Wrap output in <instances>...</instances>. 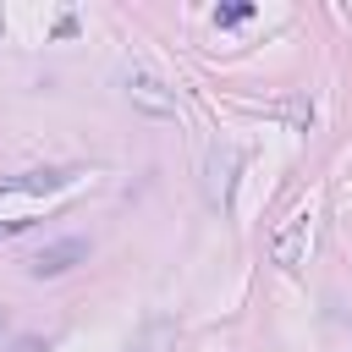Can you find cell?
<instances>
[{
    "label": "cell",
    "instance_id": "1",
    "mask_svg": "<svg viewBox=\"0 0 352 352\" xmlns=\"http://www.w3.org/2000/svg\"><path fill=\"white\" fill-rule=\"evenodd\" d=\"M82 258H88V236H60V242H50V248H38V253L28 258V275H33V280H50V275L77 270Z\"/></svg>",
    "mask_w": 352,
    "mask_h": 352
},
{
    "label": "cell",
    "instance_id": "2",
    "mask_svg": "<svg viewBox=\"0 0 352 352\" xmlns=\"http://www.w3.org/2000/svg\"><path fill=\"white\" fill-rule=\"evenodd\" d=\"M308 242H314V226H308V209H297L280 231H275V242H270V258L280 264V270H297L302 264V253H308Z\"/></svg>",
    "mask_w": 352,
    "mask_h": 352
},
{
    "label": "cell",
    "instance_id": "3",
    "mask_svg": "<svg viewBox=\"0 0 352 352\" xmlns=\"http://www.w3.org/2000/svg\"><path fill=\"white\" fill-rule=\"evenodd\" d=\"M126 99H132L143 116H160V121L176 116V94H170L160 77H148V72H132V77H126Z\"/></svg>",
    "mask_w": 352,
    "mask_h": 352
},
{
    "label": "cell",
    "instance_id": "4",
    "mask_svg": "<svg viewBox=\"0 0 352 352\" xmlns=\"http://www.w3.org/2000/svg\"><path fill=\"white\" fill-rule=\"evenodd\" d=\"M66 182H72V170L50 165V170H22V176H0V192H55V187H66Z\"/></svg>",
    "mask_w": 352,
    "mask_h": 352
},
{
    "label": "cell",
    "instance_id": "5",
    "mask_svg": "<svg viewBox=\"0 0 352 352\" xmlns=\"http://www.w3.org/2000/svg\"><path fill=\"white\" fill-rule=\"evenodd\" d=\"M248 16H253V0H236V6H220V11H214L220 28H236V22H248Z\"/></svg>",
    "mask_w": 352,
    "mask_h": 352
},
{
    "label": "cell",
    "instance_id": "6",
    "mask_svg": "<svg viewBox=\"0 0 352 352\" xmlns=\"http://www.w3.org/2000/svg\"><path fill=\"white\" fill-rule=\"evenodd\" d=\"M286 121H292V126H308V121H314V104H308V99H286Z\"/></svg>",
    "mask_w": 352,
    "mask_h": 352
},
{
    "label": "cell",
    "instance_id": "7",
    "mask_svg": "<svg viewBox=\"0 0 352 352\" xmlns=\"http://www.w3.org/2000/svg\"><path fill=\"white\" fill-rule=\"evenodd\" d=\"M0 330H6V308H0Z\"/></svg>",
    "mask_w": 352,
    "mask_h": 352
}]
</instances>
